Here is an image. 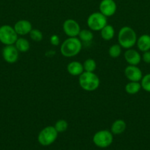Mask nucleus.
Here are the masks:
<instances>
[{"label": "nucleus", "instance_id": "nucleus-11", "mask_svg": "<svg viewBox=\"0 0 150 150\" xmlns=\"http://www.w3.org/2000/svg\"><path fill=\"white\" fill-rule=\"evenodd\" d=\"M124 75L129 81L140 82L143 78L141 69L136 65H128L124 70Z\"/></svg>", "mask_w": 150, "mask_h": 150}, {"label": "nucleus", "instance_id": "nucleus-7", "mask_svg": "<svg viewBox=\"0 0 150 150\" xmlns=\"http://www.w3.org/2000/svg\"><path fill=\"white\" fill-rule=\"evenodd\" d=\"M19 35L14 28L10 25H3L0 26V42L5 45H14Z\"/></svg>", "mask_w": 150, "mask_h": 150}, {"label": "nucleus", "instance_id": "nucleus-8", "mask_svg": "<svg viewBox=\"0 0 150 150\" xmlns=\"http://www.w3.org/2000/svg\"><path fill=\"white\" fill-rule=\"evenodd\" d=\"M63 29L64 33L69 38H76L79 35L81 28L76 21L74 19H67L63 22Z\"/></svg>", "mask_w": 150, "mask_h": 150}, {"label": "nucleus", "instance_id": "nucleus-21", "mask_svg": "<svg viewBox=\"0 0 150 150\" xmlns=\"http://www.w3.org/2000/svg\"><path fill=\"white\" fill-rule=\"evenodd\" d=\"M122 48L119 43L118 44H113L110 47L108 50V54L110 57L113 59H116L119 57L121 54Z\"/></svg>", "mask_w": 150, "mask_h": 150}, {"label": "nucleus", "instance_id": "nucleus-25", "mask_svg": "<svg viewBox=\"0 0 150 150\" xmlns=\"http://www.w3.org/2000/svg\"><path fill=\"white\" fill-rule=\"evenodd\" d=\"M141 88L144 91L150 93V73L143 76L141 81Z\"/></svg>", "mask_w": 150, "mask_h": 150}, {"label": "nucleus", "instance_id": "nucleus-5", "mask_svg": "<svg viewBox=\"0 0 150 150\" xmlns=\"http://www.w3.org/2000/svg\"><path fill=\"white\" fill-rule=\"evenodd\" d=\"M113 142V134L110 130H101L97 131L93 136V142L99 148H107Z\"/></svg>", "mask_w": 150, "mask_h": 150}, {"label": "nucleus", "instance_id": "nucleus-3", "mask_svg": "<svg viewBox=\"0 0 150 150\" xmlns=\"http://www.w3.org/2000/svg\"><path fill=\"white\" fill-rule=\"evenodd\" d=\"M79 84L83 90L93 92L96 90L100 85V79L94 72L84 71L79 76Z\"/></svg>", "mask_w": 150, "mask_h": 150}, {"label": "nucleus", "instance_id": "nucleus-17", "mask_svg": "<svg viewBox=\"0 0 150 150\" xmlns=\"http://www.w3.org/2000/svg\"><path fill=\"white\" fill-rule=\"evenodd\" d=\"M101 37L104 40L110 41L115 36V29L112 25L107 24L101 31Z\"/></svg>", "mask_w": 150, "mask_h": 150}, {"label": "nucleus", "instance_id": "nucleus-14", "mask_svg": "<svg viewBox=\"0 0 150 150\" xmlns=\"http://www.w3.org/2000/svg\"><path fill=\"white\" fill-rule=\"evenodd\" d=\"M67 71L73 76H79L84 72L83 65L78 61H72L67 65Z\"/></svg>", "mask_w": 150, "mask_h": 150}, {"label": "nucleus", "instance_id": "nucleus-6", "mask_svg": "<svg viewBox=\"0 0 150 150\" xmlns=\"http://www.w3.org/2000/svg\"><path fill=\"white\" fill-rule=\"evenodd\" d=\"M107 24V18L100 12L93 13L87 19V25L91 31H101Z\"/></svg>", "mask_w": 150, "mask_h": 150}, {"label": "nucleus", "instance_id": "nucleus-22", "mask_svg": "<svg viewBox=\"0 0 150 150\" xmlns=\"http://www.w3.org/2000/svg\"><path fill=\"white\" fill-rule=\"evenodd\" d=\"M84 71L85 72H94L96 69V62L93 59H87L82 64Z\"/></svg>", "mask_w": 150, "mask_h": 150}, {"label": "nucleus", "instance_id": "nucleus-26", "mask_svg": "<svg viewBox=\"0 0 150 150\" xmlns=\"http://www.w3.org/2000/svg\"><path fill=\"white\" fill-rule=\"evenodd\" d=\"M50 43L54 46H57L60 44V38L58 35H53L50 37Z\"/></svg>", "mask_w": 150, "mask_h": 150}, {"label": "nucleus", "instance_id": "nucleus-16", "mask_svg": "<svg viewBox=\"0 0 150 150\" xmlns=\"http://www.w3.org/2000/svg\"><path fill=\"white\" fill-rule=\"evenodd\" d=\"M126 128V124L124 120H116L112 124L110 131L113 135H120L125 131Z\"/></svg>", "mask_w": 150, "mask_h": 150}, {"label": "nucleus", "instance_id": "nucleus-4", "mask_svg": "<svg viewBox=\"0 0 150 150\" xmlns=\"http://www.w3.org/2000/svg\"><path fill=\"white\" fill-rule=\"evenodd\" d=\"M58 132L54 126H46L38 135V142L41 146H48L52 144L57 139Z\"/></svg>", "mask_w": 150, "mask_h": 150}, {"label": "nucleus", "instance_id": "nucleus-13", "mask_svg": "<svg viewBox=\"0 0 150 150\" xmlns=\"http://www.w3.org/2000/svg\"><path fill=\"white\" fill-rule=\"evenodd\" d=\"M124 59L129 65L138 66L141 61V55L136 50L129 48L126 49L124 54Z\"/></svg>", "mask_w": 150, "mask_h": 150}, {"label": "nucleus", "instance_id": "nucleus-15", "mask_svg": "<svg viewBox=\"0 0 150 150\" xmlns=\"http://www.w3.org/2000/svg\"><path fill=\"white\" fill-rule=\"evenodd\" d=\"M137 47L138 50L142 52L148 51L150 50V35L144 34L137 39Z\"/></svg>", "mask_w": 150, "mask_h": 150}, {"label": "nucleus", "instance_id": "nucleus-9", "mask_svg": "<svg viewBox=\"0 0 150 150\" xmlns=\"http://www.w3.org/2000/svg\"><path fill=\"white\" fill-rule=\"evenodd\" d=\"M2 57L7 63L13 64L19 59V51L15 45H5L2 49Z\"/></svg>", "mask_w": 150, "mask_h": 150}, {"label": "nucleus", "instance_id": "nucleus-2", "mask_svg": "<svg viewBox=\"0 0 150 150\" xmlns=\"http://www.w3.org/2000/svg\"><path fill=\"white\" fill-rule=\"evenodd\" d=\"M137 39L136 32L129 26H123L118 33V42L124 49L132 48L136 44Z\"/></svg>", "mask_w": 150, "mask_h": 150}, {"label": "nucleus", "instance_id": "nucleus-27", "mask_svg": "<svg viewBox=\"0 0 150 150\" xmlns=\"http://www.w3.org/2000/svg\"><path fill=\"white\" fill-rule=\"evenodd\" d=\"M141 59L146 64H150V51H145L141 56Z\"/></svg>", "mask_w": 150, "mask_h": 150}, {"label": "nucleus", "instance_id": "nucleus-1", "mask_svg": "<svg viewBox=\"0 0 150 150\" xmlns=\"http://www.w3.org/2000/svg\"><path fill=\"white\" fill-rule=\"evenodd\" d=\"M82 48V43L80 40L76 38H69L65 40L60 48V53L66 58L73 57L79 54Z\"/></svg>", "mask_w": 150, "mask_h": 150}, {"label": "nucleus", "instance_id": "nucleus-10", "mask_svg": "<svg viewBox=\"0 0 150 150\" xmlns=\"http://www.w3.org/2000/svg\"><path fill=\"white\" fill-rule=\"evenodd\" d=\"M99 12L106 17H111L117 10V4L114 0H101L99 3Z\"/></svg>", "mask_w": 150, "mask_h": 150}, {"label": "nucleus", "instance_id": "nucleus-12", "mask_svg": "<svg viewBox=\"0 0 150 150\" xmlns=\"http://www.w3.org/2000/svg\"><path fill=\"white\" fill-rule=\"evenodd\" d=\"M13 28L18 35L25 36L26 35H29V32H31V30L32 29V25L29 21L22 19V20L18 21L15 23Z\"/></svg>", "mask_w": 150, "mask_h": 150}, {"label": "nucleus", "instance_id": "nucleus-18", "mask_svg": "<svg viewBox=\"0 0 150 150\" xmlns=\"http://www.w3.org/2000/svg\"><path fill=\"white\" fill-rule=\"evenodd\" d=\"M15 46L18 49V51L21 53H26L27 52L30 48V45H29V42L24 38H18L17 40L15 42Z\"/></svg>", "mask_w": 150, "mask_h": 150}, {"label": "nucleus", "instance_id": "nucleus-24", "mask_svg": "<svg viewBox=\"0 0 150 150\" xmlns=\"http://www.w3.org/2000/svg\"><path fill=\"white\" fill-rule=\"evenodd\" d=\"M29 37L31 40H32L35 42H40L44 38V35L41 31H40L38 29H32L31 32H29Z\"/></svg>", "mask_w": 150, "mask_h": 150}, {"label": "nucleus", "instance_id": "nucleus-20", "mask_svg": "<svg viewBox=\"0 0 150 150\" xmlns=\"http://www.w3.org/2000/svg\"><path fill=\"white\" fill-rule=\"evenodd\" d=\"M78 38L82 42L88 43L94 39V34L91 29H81L78 35Z\"/></svg>", "mask_w": 150, "mask_h": 150}, {"label": "nucleus", "instance_id": "nucleus-19", "mask_svg": "<svg viewBox=\"0 0 150 150\" xmlns=\"http://www.w3.org/2000/svg\"><path fill=\"white\" fill-rule=\"evenodd\" d=\"M125 92L129 95H135L138 93L141 89V85L140 82L129 81L125 86Z\"/></svg>", "mask_w": 150, "mask_h": 150}, {"label": "nucleus", "instance_id": "nucleus-23", "mask_svg": "<svg viewBox=\"0 0 150 150\" xmlns=\"http://www.w3.org/2000/svg\"><path fill=\"white\" fill-rule=\"evenodd\" d=\"M54 128L59 133H63L66 131L69 127V123L65 120H59L55 122L54 125Z\"/></svg>", "mask_w": 150, "mask_h": 150}]
</instances>
